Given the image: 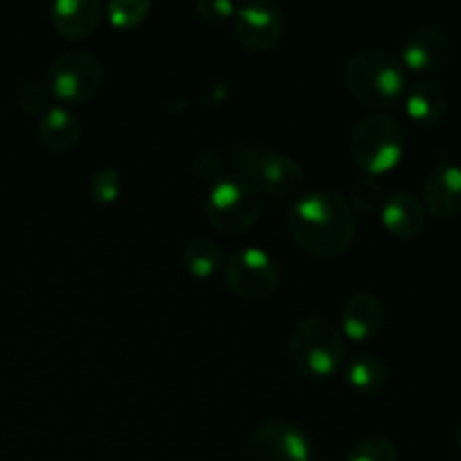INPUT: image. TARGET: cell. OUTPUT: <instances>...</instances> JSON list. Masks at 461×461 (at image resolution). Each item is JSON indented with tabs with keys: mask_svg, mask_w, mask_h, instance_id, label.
Instances as JSON below:
<instances>
[{
	"mask_svg": "<svg viewBox=\"0 0 461 461\" xmlns=\"http://www.w3.org/2000/svg\"><path fill=\"white\" fill-rule=\"evenodd\" d=\"M387 365L376 356H358L347 365V383L363 396H374L387 385Z\"/></svg>",
	"mask_w": 461,
	"mask_h": 461,
	"instance_id": "ac0fdd59",
	"label": "cell"
},
{
	"mask_svg": "<svg viewBox=\"0 0 461 461\" xmlns=\"http://www.w3.org/2000/svg\"><path fill=\"white\" fill-rule=\"evenodd\" d=\"M48 93L68 104L90 102L104 86V68L93 54L70 50L61 52L50 61L48 75Z\"/></svg>",
	"mask_w": 461,
	"mask_h": 461,
	"instance_id": "52a82bcc",
	"label": "cell"
},
{
	"mask_svg": "<svg viewBox=\"0 0 461 461\" xmlns=\"http://www.w3.org/2000/svg\"><path fill=\"white\" fill-rule=\"evenodd\" d=\"M288 351L300 372L313 378L333 376L345 363V336L324 315H309L293 327Z\"/></svg>",
	"mask_w": 461,
	"mask_h": 461,
	"instance_id": "277c9868",
	"label": "cell"
},
{
	"mask_svg": "<svg viewBox=\"0 0 461 461\" xmlns=\"http://www.w3.org/2000/svg\"><path fill=\"white\" fill-rule=\"evenodd\" d=\"M88 194L99 205H111L122 194V174L115 167H102L88 183Z\"/></svg>",
	"mask_w": 461,
	"mask_h": 461,
	"instance_id": "603a6c76",
	"label": "cell"
},
{
	"mask_svg": "<svg viewBox=\"0 0 461 461\" xmlns=\"http://www.w3.org/2000/svg\"><path fill=\"white\" fill-rule=\"evenodd\" d=\"M183 264L189 270V275L198 279H207L223 266V250L212 239L196 237L183 248Z\"/></svg>",
	"mask_w": 461,
	"mask_h": 461,
	"instance_id": "d6986e66",
	"label": "cell"
},
{
	"mask_svg": "<svg viewBox=\"0 0 461 461\" xmlns=\"http://www.w3.org/2000/svg\"><path fill=\"white\" fill-rule=\"evenodd\" d=\"M385 187H383L381 180L376 176H363V178L356 180L349 189V205L351 210H358L369 214V212H381L385 205Z\"/></svg>",
	"mask_w": 461,
	"mask_h": 461,
	"instance_id": "ffe728a7",
	"label": "cell"
},
{
	"mask_svg": "<svg viewBox=\"0 0 461 461\" xmlns=\"http://www.w3.org/2000/svg\"><path fill=\"white\" fill-rule=\"evenodd\" d=\"M405 129L387 113H369L360 117L349 133L351 160L365 176L387 174L405 156Z\"/></svg>",
	"mask_w": 461,
	"mask_h": 461,
	"instance_id": "3957f363",
	"label": "cell"
},
{
	"mask_svg": "<svg viewBox=\"0 0 461 461\" xmlns=\"http://www.w3.org/2000/svg\"><path fill=\"white\" fill-rule=\"evenodd\" d=\"M234 171L259 194L277 201L297 198L306 183V174L295 158L261 147H237L232 151Z\"/></svg>",
	"mask_w": 461,
	"mask_h": 461,
	"instance_id": "5b68a950",
	"label": "cell"
},
{
	"mask_svg": "<svg viewBox=\"0 0 461 461\" xmlns=\"http://www.w3.org/2000/svg\"><path fill=\"white\" fill-rule=\"evenodd\" d=\"M405 113L410 120L419 126H437L448 113V95L444 86L437 84L435 79H417L412 86H408L403 95Z\"/></svg>",
	"mask_w": 461,
	"mask_h": 461,
	"instance_id": "2e32d148",
	"label": "cell"
},
{
	"mask_svg": "<svg viewBox=\"0 0 461 461\" xmlns=\"http://www.w3.org/2000/svg\"><path fill=\"white\" fill-rule=\"evenodd\" d=\"M102 14L104 5L97 0H57L48 9L54 32L68 41L88 39L97 30Z\"/></svg>",
	"mask_w": 461,
	"mask_h": 461,
	"instance_id": "5bb4252c",
	"label": "cell"
},
{
	"mask_svg": "<svg viewBox=\"0 0 461 461\" xmlns=\"http://www.w3.org/2000/svg\"><path fill=\"white\" fill-rule=\"evenodd\" d=\"M39 138L50 151L66 153L79 144L81 138V122L79 117L66 106H50L41 115L39 122Z\"/></svg>",
	"mask_w": 461,
	"mask_h": 461,
	"instance_id": "e0dca14e",
	"label": "cell"
},
{
	"mask_svg": "<svg viewBox=\"0 0 461 461\" xmlns=\"http://www.w3.org/2000/svg\"><path fill=\"white\" fill-rule=\"evenodd\" d=\"M234 9H237V5L230 3V0H198L196 3L198 16L210 23L228 21L234 16Z\"/></svg>",
	"mask_w": 461,
	"mask_h": 461,
	"instance_id": "484cf974",
	"label": "cell"
},
{
	"mask_svg": "<svg viewBox=\"0 0 461 461\" xmlns=\"http://www.w3.org/2000/svg\"><path fill=\"white\" fill-rule=\"evenodd\" d=\"M111 25L120 27V30H131V27L144 23V18L151 12V3L149 0H111L104 7Z\"/></svg>",
	"mask_w": 461,
	"mask_h": 461,
	"instance_id": "7402d4cb",
	"label": "cell"
},
{
	"mask_svg": "<svg viewBox=\"0 0 461 461\" xmlns=\"http://www.w3.org/2000/svg\"><path fill=\"white\" fill-rule=\"evenodd\" d=\"M225 282L230 291L248 302L268 300L279 286V268L273 257L257 246L239 248L225 261Z\"/></svg>",
	"mask_w": 461,
	"mask_h": 461,
	"instance_id": "ba28073f",
	"label": "cell"
},
{
	"mask_svg": "<svg viewBox=\"0 0 461 461\" xmlns=\"http://www.w3.org/2000/svg\"><path fill=\"white\" fill-rule=\"evenodd\" d=\"M192 167L203 180H207V183H216V180H221L228 174L223 158L216 151H212V149H203L201 153H196L192 160Z\"/></svg>",
	"mask_w": 461,
	"mask_h": 461,
	"instance_id": "d4e9b609",
	"label": "cell"
},
{
	"mask_svg": "<svg viewBox=\"0 0 461 461\" xmlns=\"http://www.w3.org/2000/svg\"><path fill=\"white\" fill-rule=\"evenodd\" d=\"M385 324V306L369 291L351 293L340 313L342 336L354 342H367L381 333Z\"/></svg>",
	"mask_w": 461,
	"mask_h": 461,
	"instance_id": "4fadbf2b",
	"label": "cell"
},
{
	"mask_svg": "<svg viewBox=\"0 0 461 461\" xmlns=\"http://www.w3.org/2000/svg\"><path fill=\"white\" fill-rule=\"evenodd\" d=\"M16 106L21 108L25 115H39V113L48 111V102H50V93L45 86L36 84V81H27L23 84L21 88L16 90Z\"/></svg>",
	"mask_w": 461,
	"mask_h": 461,
	"instance_id": "cb8c5ba5",
	"label": "cell"
},
{
	"mask_svg": "<svg viewBox=\"0 0 461 461\" xmlns=\"http://www.w3.org/2000/svg\"><path fill=\"white\" fill-rule=\"evenodd\" d=\"M286 228L302 250L329 259L351 246L356 237V214L342 194L313 189L293 201Z\"/></svg>",
	"mask_w": 461,
	"mask_h": 461,
	"instance_id": "6da1fadb",
	"label": "cell"
},
{
	"mask_svg": "<svg viewBox=\"0 0 461 461\" xmlns=\"http://www.w3.org/2000/svg\"><path fill=\"white\" fill-rule=\"evenodd\" d=\"M234 34L243 48L266 52L279 43L286 30V14L275 0H250L237 5L232 16Z\"/></svg>",
	"mask_w": 461,
	"mask_h": 461,
	"instance_id": "30bf717a",
	"label": "cell"
},
{
	"mask_svg": "<svg viewBox=\"0 0 461 461\" xmlns=\"http://www.w3.org/2000/svg\"><path fill=\"white\" fill-rule=\"evenodd\" d=\"M383 225L387 232L399 239H414L426 230L428 212L421 198L410 192H396L385 198L381 210Z\"/></svg>",
	"mask_w": 461,
	"mask_h": 461,
	"instance_id": "9a60e30c",
	"label": "cell"
},
{
	"mask_svg": "<svg viewBox=\"0 0 461 461\" xmlns=\"http://www.w3.org/2000/svg\"><path fill=\"white\" fill-rule=\"evenodd\" d=\"M457 461H461V459H457Z\"/></svg>",
	"mask_w": 461,
	"mask_h": 461,
	"instance_id": "f1b7e54d",
	"label": "cell"
},
{
	"mask_svg": "<svg viewBox=\"0 0 461 461\" xmlns=\"http://www.w3.org/2000/svg\"><path fill=\"white\" fill-rule=\"evenodd\" d=\"M423 207L437 219H455L461 214V165L439 158L423 185Z\"/></svg>",
	"mask_w": 461,
	"mask_h": 461,
	"instance_id": "7c38bea8",
	"label": "cell"
},
{
	"mask_svg": "<svg viewBox=\"0 0 461 461\" xmlns=\"http://www.w3.org/2000/svg\"><path fill=\"white\" fill-rule=\"evenodd\" d=\"M342 77L351 97L367 106H394L408 90V70L403 61L399 54L385 48H365L354 52Z\"/></svg>",
	"mask_w": 461,
	"mask_h": 461,
	"instance_id": "7a4b0ae2",
	"label": "cell"
},
{
	"mask_svg": "<svg viewBox=\"0 0 461 461\" xmlns=\"http://www.w3.org/2000/svg\"><path fill=\"white\" fill-rule=\"evenodd\" d=\"M347 461H399V448L390 437L369 435L351 446Z\"/></svg>",
	"mask_w": 461,
	"mask_h": 461,
	"instance_id": "44dd1931",
	"label": "cell"
},
{
	"mask_svg": "<svg viewBox=\"0 0 461 461\" xmlns=\"http://www.w3.org/2000/svg\"><path fill=\"white\" fill-rule=\"evenodd\" d=\"M243 461H311L309 435L286 419L266 421L248 439Z\"/></svg>",
	"mask_w": 461,
	"mask_h": 461,
	"instance_id": "9c48e42d",
	"label": "cell"
},
{
	"mask_svg": "<svg viewBox=\"0 0 461 461\" xmlns=\"http://www.w3.org/2000/svg\"><path fill=\"white\" fill-rule=\"evenodd\" d=\"M228 84H223V81H212V84H207V88L203 90V102H205L207 106H216V104H221L223 99H228Z\"/></svg>",
	"mask_w": 461,
	"mask_h": 461,
	"instance_id": "4316f807",
	"label": "cell"
},
{
	"mask_svg": "<svg viewBox=\"0 0 461 461\" xmlns=\"http://www.w3.org/2000/svg\"><path fill=\"white\" fill-rule=\"evenodd\" d=\"M264 198L237 171H228L221 180L212 183L207 194L205 214L212 228L228 237H239L259 221Z\"/></svg>",
	"mask_w": 461,
	"mask_h": 461,
	"instance_id": "8992f818",
	"label": "cell"
},
{
	"mask_svg": "<svg viewBox=\"0 0 461 461\" xmlns=\"http://www.w3.org/2000/svg\"><path fill=\"white\" fill-rule=\"evenodd\" d=\"M453 439H455V446H457L459 453H461V423L457 426V430H455V437H453Z\"/></svg>",
	"mask_w": 461,
	"mask_h": 461,
	"instance_id": "83f0119b",
	"label": "cell"
},
{
	"mask_svg": "<svg viewBox=\"0 0 461 461\" xmlns=\"http://www.w3.org/2000/svg\"><path fill=\"white\" fill-rule=\"evenodd\" d=\"M399 57L405 70H412L417 75L441 70L450 59L448 34L437 25L412 27L401 43Z\"/></svg>",
	"mask_w": 461,
	"mask_h": 461,
	"instance_id": "8fae6325",
	"label": "cell"
}]
</instances>
